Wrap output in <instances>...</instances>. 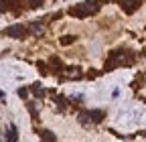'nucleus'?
<instances>
[{
	"mask_svg": "<svg viewBox=\"0 0 146 142\" xmlns=\"http://www.w3.org/2000/svg\"><path fill=\"white\" fill-rule=\"evenodd\" d=\"M132 63H134V55H132L130 51H114L112 57H110L108 63H106V69L112 71L118 65H132Z\"/></svg>",
	"mask_w": 146,
	"mask_h": 142,
	"instance_id": "nucleus-1",
	"label": "nucleus"
},
{
	"mask_svg": "<svg viewBox=\"0 0 146 142\" xmlns=\"http://www.w3.org/2000/svg\"><path fill=\"white\" fill-rule=\"evenodd\" d=\"M98 8H100L98 2H81V4H77V6L69 8V14H71V16H75V19H85V16L94 14Z\"/></svg>",
	"mask_w": 146,
	"mask_h": 142,
	"instance_id": "nucleus-2",
	"label": "nucleus"
},
{
	"mask_svg": "<svg viewBox=\"0 0 146 142\" xmlns=\"http://www.w3.org/2000/svg\"><path fill=\"white\" fill-rule=\"evenodd\" d=\"M118 2H120V6H122V10H124V12L132 14V12H136V10L140 8L142 0H118Z\"/></svg>",
	"mask_w": 146,
	"mask_h": 142,
	"instance_id": "nucleus-3",
	"label": "nucleus"
},
{
	"mask_svg": "<svg viewBox=\"0 0 146 142\" xmlns=\"http://www.w3.org/2000/svg\"><path fill=\"white\" fill-rule=\"evenodd\" d=\"M6 35H8V37H12V39H23L25 35H27V29H25L23 25H12V27L6 29Z\"/></svg>",
	"mask_w": 146,
	"mask_h": 142,
	"instance_id": "nucleus-4",
	"label": "nucleus"
},
{
	"mask_svg": "<svg viewBox=\"0 0 146 142\" xmlns=\"http://www.w3.org/2000/svg\"><path fill=\"white\" fill-rule=\"evenodd\" d=\"M63 77H67V79H79L81 77V69L79 67H67V69H63Z\"/></svg>",
	"mask_w": 146,
	"mask_h": 142,
	"instance_id": "nucleus-5",
	"label": "nucleus"
},
{
	"mask_svg": "<svg viewBox=\"0 0 146 142\" xmlns=\"http://www.w3.org/2000/svg\"><path fill=\"white\" fill-rule=\"evenodd\" d=\"M29 33H33L35 37H41V35L45 33V25H41V23H31V25H29Z\"/></svg>",
	"mask_w": 146,
	"mask_h": 142,
	"instance_id": "nucleus-6",
	"label": "nucleus"
},
{
	"mask_svg": "<svg viewBox=\"0 0 146 142\" xmlns=\"http://www.w3.org/2000/svg\"><path fill=\"white\" fill-rule=\"evenodd\" d=\"M89 118H91V122H94V124H100V122L104 120V112H102V110H89Z\"/></svg>",
	"mask_w": 146,
	"mask_h": 142,
	"instance_id": "nucleus-7",
	"label": "nucleus"
},
{
	"mask_svg": "<svg viewBox=\"0 0 146 142\" xmlns=\"http://www.w3.org/2000/svg\"><path fill=\"white\" fill-rule=\"evenodd\" d=\"M31 90H33V94H35L36 98H45V96H47V92L43 90V87H39V83H33Z\"/></svg>",
	"mask_w": 146,
	"mask_h": 142,
	"instance_id": "nucleus-8",
	"label": "nucleus"
},
{
	"mask_svg": "<svg viewBox=\"0 0 146 142\" xmlns=\"http://www.w3.org/2000/svg\"><path fill=\"white\" fill-rule=\"evenodd\" d=\"M79 122L83 124V126H91V124H94V122H91V118H89V112H81V114H79Z\"/></svg>",
	"mask_w": 146,
	"mask_h": 142,
	"instance_id": "nucleus-9",
	"label": "nucleus"
},
{
	"mask_svg": "<svg viewBox=\"0 0 146 142\" xmlns=\"http://www.w3.org/2000/svg\"><path fill=\"white\" fill-rule=\"evenodd\" d=\"M41 138H43V140H49V142H55V140H57V136H55L53 132H49V130H43V132H41Z\"/></svg>",
	"mask_w": 146,
	"mask_h": 142,
	"instance_id": "nucleus-10",
	"label": "nucleus"
},
{
	"mask_svg": "<svg viewBox=\"0 0 146 142\" xmlns=\"http://www.w3.org/2000/svg\"><path fill=\"white\" fill-rule=\"evenodd\" d=\"M6 138H8V140H16V138H18V134H16V128H14V126H10V128H8Z\"/></svg>",
	"mask_w": 146,
	"mask_h": 142,
	"instance_id": "nucleus-11",
	"label": "nucleus"
},
{
	"mask_svg": "<svg viewBox=\"0 0 146 142\" xmlns=\"http://www.w3.org/2000/svg\"><path fill=\"white\" fill-rule=\"evenodd\" d=\"M75 41H77V37H73V35H67V37L61 39V45H71V43H75Z\"/></svg>",
	"mask_w": 146,
	"mask_h": 142,
	"instance_id": "nucleus-12",
	"label": "nucleus"
},
{
	"mask_svg": "<svg viewBox=\"0 0 146 142\" xmlns=\"http://www.w3.org/2000/svg\"><path fill=\"white\" fill-rule=\"evenodd\" d=\"M27 4H29L31 8H39V6L43 4V0H27Z\"/></svg>",
	"mask_w": 146,
	"mask_h": 142,
	"instance_id": "nucleus-13",
	"label": "nucleus"
},
{
	"mask_svg": "<svg viewBox=\"0 0 146 142\" xmlns=\"http://www.w3.org/2000/svg\"><path fill=\"white\" fill-rule=\"evenodd\" d=\"M55 102H57V106H59V108H61V110H63V108H65V102H67V100H65V98H61V96H59V98H55Z\"/></svg>",
	"mask_w": 146,
	"mask_h": 142,
	"instance_id": "nucleus-14",
	"label": "nucleus"
},
{
	"mask_svg": "<svg viewBox=\"0 0 146 142\" xmlns=\"http://www.w3.org/2000/svg\"><path fill=\"white\" fill-rule=\"evenodd\" d=\"M4 10H8V2L6 0H0V14H2Z\"/></svg>",
	"mask_w": 146,
	"mask_h": 142,
	"instance_id": "nucleus-15",
	"label": "nucleus"
},
{
	"mask_svg": "<svg viewBox=\"0 0 146 142\" xmlns=\"http://www.w3.org/2000/svg\"><path fill=\"white\" fill-rule=\"evenodd\" d=\"M18 96H21V98H27V90H18Z\"/></svg>",
	"mask_w": 146,
	"mask_h": 142,
	"instance_id": "nucleus-16",
	"label": "nucleus"
}]
</instances>
